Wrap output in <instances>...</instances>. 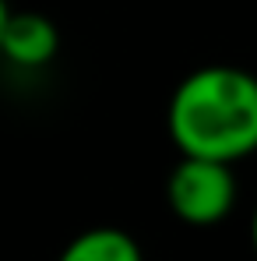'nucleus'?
Returning a JSON list of instances; mask_svg holds the SVG:
<instances>
[{
    "instance_id": "1",
    "label": "nucleus",
    "mask_w": 257,
    "mask_h": 261,
    "mask_svg": "<svg viewBox=\"0 0 257 261\" xmlns=\"http://www.w3.org/2000/svg\"><path fill=\"white\" fill-rule=\"evenodd\" d=\"M166 130L180 155L240 163L257 152V74L205 64L173 88Z\"/></svg>"
},
{
    "instance_id": "2",
    "label": "nucleus",
    "mask_w": 257,
    "mask_h": 261,
    "mask_svg": "<svg viewBox=\"0 0 257 261\" xmlns=\"http://www.w3.org/2000/svg\"><path fill=\"white\" fill-rule=\"evenodd\" d=\"M166 205L187 226H215L236 205V176L229 163L180 155L166 176Z\"/></svg>"
},
{
    "instance_id": "3",
    "label": "nucleus",
    "mask_w": 257,
    "mask_h": 261,
    "mask_svg": "<svg viewBox=\"0 0 257 261\" xmlns=\"http://www.w3.org/2000/svg\"><path fill=\"white\" fill-rule=\"evenodd\" d=\"M56 49H60V32H56L53 18H46L43 11H11L4 43H0V57L11 67L43 71L53 64Z\"/></svg>"
},
{
    "instance_id": "4",
    "label": "nucleus",
    "mask_w": 257,
    "mask_h": 261,
    "mask_svg": "<svg viewBox=\"0 0 257 261\" xmlns=\"http://www.w3.org/2000/svg\"><path fill=\"white\" fill-rule=\"evenodd\" d=\"M56 261H145L141 244L130 237L127 229L117 226H95L78 233Z\"/></svg>"
},
{
    "instance_id": "5",
    "label": "nucleus",
    "mask_w": 257,
    "mask_h": 261,
    "mask_svg": "<svg viewBox=\"0 0 257 261\" xmlns=\"http://www.w3.org/2000/svg\"><path fill=\"white\" fill-rule=\"evenodd\" d=\"M7 18H11V4L0 0V43H4V29H7Z\"/></svg>"
},
{
    "instance_id": "6",
    "label": "nucleus",
    "mask_w": 257,
    "mask_h": 261,
    "mask_svg": "<svg viewBox=\"0 0 257 261\" xmlns=\"http://www.w3.org/2000/svg\"><path fill=\"white\" fill-rule=\"evenodd\" d=\"M250 247H254V258H257V205H254V216H250Z\"/></svg>"
}]
</instances>
